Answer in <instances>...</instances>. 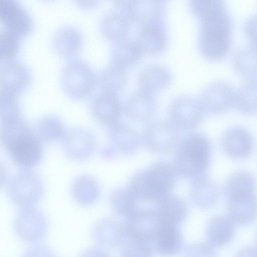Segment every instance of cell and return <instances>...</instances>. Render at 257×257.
<instances>
[{
  "mask_svg": "<svg viewBox=\"0 0 257 257\" xmlns=\"http://www.w3.org/2000/svg\"><path fill=\"white\" fill-rule=\"evenodd\" d=\"M235 90L228 83L218 81L205 87L198 98L204 112L212 115L223 114L234 104Z\"/></svg>",
  "mask_w": 257,
  "mask_h": 257,
  "instance_id": "cell-8",
  "label": "cell"
},
{
  "mask_svg": "<svg viewBox=\"0 0 257 257\" xmlns=\"http://www.w3.org/2000/svg\"><path fill=\"white\" fill-rule=\"evenodd\" d=\"M256 181L253 176L245 170L236 171L231 175L223 186L227 198L239 194L254 193Z\"/></svg>",
  "mask_w": 257,
  "mask_h": 257,
  "instance_id": "cell-35",
  "label": "cell"
},
{
  "mask_svg": "<svg viewBox=\"0 0 257 257\" xmlns=\"http://www.w3.org/2000/svg\"><path fill=\"white\" fill-rule=\"evenodd\" d=\"M244 31L252 45L257 47V15L246 20L244 25Z\"/></svg>",
  "mask_w": 257,
  "mask_h": 257,
  "instance_id": "cell-43",
  "label": "cell"
},
{
  "mask_svg": "<svg viewBox=\"0 0 257 257\" xmlns=\"http://www.w3.org/2000/svg\"><path fill=\"white\" fill-rule=\"evenodd\" d=\"M142 53L135 42L127 39L116 42L111 48L112 63L123 69L131 67L138 63Z\"/></svg>",
  "mask_w": 257,
  "mask_h": 257,
  "instance_id": "cell-31",
  "label": "cell"
},
{
  "mask_svg": "<svg viewBox=\"0 0 257 257\" xmlns=\"http://www.w3.org/2000/svg\"><path fill=\"white\" fill-rule=\"evenodd\" d=\"M227 198L228 216L235 224H249L257 219L255 193L239 194Z\"/></svg>",
  "mask_w": 257,
  "mask_h": 257,
  "instance_id": "cell-19",
  "label": "cell"
},
{
  "mask_svg": "<svg viewBox=\"0 0 257 257\" xmlns=\"http://www.w3.org/2000/svg\"><path fill=\"white\" fill-rule=\"evenodd\" d=\"M0 20L6 29L20 37L28 35L33 28L31 17L15 0H0Z\"/></svg>",
  "mask_w": 257,
  "mask_h": 257,
  "instance_id": "cell-15",
  "label": "cell"
},
{
  "mask_svg": "<svg viewBox=\"0 0 257 257\" xmlns=\"http://www.w3.org/2000/svg\"><path fill=\"white\" fill-rule=\"evenodd\" d=\"M199 50L203 56L212 60L225 57L232 46L231 17L222 1H218L200 16Z\"/></svg>",
  "mask_w": 257,
  "mask_h": 257,
  "instance_id": "cell-2",
  "label": "cell"
},
{
  "mask_svg": "<svg viewBox=\"0 0 257 257\" xmlns=\"http://www.w3.org/2000/svg\"><path fill=\"white\" fill-rule=\"evenodd\" d=\"M97 80L103 92L116 95L125 87L127 77L123 69L111 63L101 71Z\"/></svg>",
  "mask_w": 257,
  "mask_h": 257,
  "instance_id": "cell-32",
  "label": "cell"
},
{
  "mask_svg": "<svg viewBox=\"0 0 257 257\" xmlns=\"http://www.w3.org/2000/svg\"><path fill=\"white\" fill-rule=\"evenodd\" d=\"M171 80L168 69L160 64H151L145 67L139 72L138 84L140 89L152 93L166 87Z\"/></svg>",
  "mask_w": 257,
  "mask_h": 257,
  "instance_id": "cell-26",
  "label": "cell"
},
{
  "mask_svg": "<svg viewBox=\"0 0 257 257\" xmlns=\"http://www.w3.org/2000/svg\"><path fill=\"white\" fill-rule=\"evenodd\" d=\"M124 111V105L117 95L102 92L90 104L91 115L98 122L108 127L118 123Z\"/></svg>",
  "mask_w": 257,
  "mask_h": 257,
  "instance_id": "cell-16",
  "label": "cell"
},
{
  "mask_svg": "<svg viewBox=\"0 0 257 257\" xmlns=\"http://www.w3.org/2000/svg\"><path fill=\"white\" fill-rule=\"evenodd\" d=\"M184 257H217L213 246L209 243L199 242L188 245Z\"/></svg>",
  "mask_w": 257,
  "mask_h": 257,
  "instance_id": "cell-42",
  "label": "cell"
},
{
  "mask_svg": "<svg viewBox=\"0 0 257 257\" xmlns=\"http://www.w3.org/2000/svg\"><path fill=\"white\" fill-rule=\"evenodd\" d=\"M47 229L45 217L34 207L23 208L15 218V232L25 242H34L41 240L46 233Z\"/></svg>",
  "mask_w": 257,
  "mask_h": 257,
  "instance_id": "cell-13",
  "label": "cell"
},
{
  "mask_svg": "<svg viewBox=\"0 0 257 257\" xmlns=\"http://www.w3.org/2000/svg\"><path fill=\"white\" fill-rule=\"evenodd\" d=\"M96 80L92 68L80 59L69 60L61 70L62 87L73 99H81L89 96L94 89Z\"/></svg>",
  "mask_w": 257,
  "mask_h": 257,
  "instance_id": "cell-4",
  "label": "cell"
},
{
  "mask_svg": "<svg viewBox=\"0 0 257 257\" xmlns=\"http://www.w3.org/2000/svg\"><path fill=\"white\" fill-rule=\"evenodd\" d=\"M0 116L1 122L21 118L18 95L1 91Z\"/></svg>",
  "mask_w": 257,
  "mask_h": 257,
  "instance_id": "cell-39",
  "label": "cell"
},
{
  "mask_svg": "<svg viewBox=\"0 0 257 257\" xmlns=\"http://www.w3.org/2000/svg\"><path fill=\"white\" fill-rule=\"evenodd\" d=\"M234 105L242 114H257V78L245 81L235 91Z\"/></svg>",
  "mask_w": 257,
  "mask_h": 257,
  "instance_id": "cell-33",
  "label": "cell"
},
{
  "mask_svg": "<svg viewBox=\"0 0 257 257\" xmlns=\"http://www.w3.org/2000/svg\"><path fill=\"white\" fill-rule=\"evenodd\" d=\"M71 191L74 199L82 205L95 203L100 195L98 182L94 178L87 175L77 176L72 182Z\"/></svg>",
  "mask_w": 257,
  "mask_h": 257,
  "instance_id": "cell-29",
  "label": "cell"
},
{
  "mask_svg": "<svg viewBox=\"0 0 257 257\" xmlns=\"http://www.w3.org/2000/svg\"><path fill=\"white\" fill-rule=\"evenodd\" d=\"M235 231V224L228 215L214 216L207 224L206 232L208 243L214 246L226 245L233 239Z\"/></svg>",
  "mask_w": 257,
  "mask_h": 257,
  "instance_id": "cell-25",
  "label": "cell"
},
{
  "mask_svg": "<svg viewBox=\"0 0 257 257\" xmlns=\"http://www.w3.org/2000/svg\"><path fill=\"white\" fill-rule=\"evenodd\" d=\"M189 195L193 203L201 209L213 206L219 196V190L216 183L205 174L192 180Z\"/></svg>",
  "mask_w": 257,
  "mask_h": 257,
  "instance_id": "cell-22",
  "label": "cell"
},
{
  "mask_svg": "<svg viewBox=\"0 0 257 257\" xmlns=\"http://www.w3.org/2000/svg\"><path fill=\"white\" fill-rule=\"evenodd\" d=\"M168 112L170 120L180 130L197 127L205 113L198 99L187 95L173 99L168 105Z\"/></svg>",
  "mask_w": 257,
  "mask_h": 257,
  "instance_id": "cell-7",
  "label": "cell"
},
{
  "mask_svg": "<svg viewBox=\"0 0 257 257\" xmlns=\"http://www.w3.org/2000/svg\"><path fill=\"white\" fill-rule=\"evenodd\" d=\"M126 218V236L148 242H152L161 225L155 209L137 208Z\"/></svg>",
  "mask_w": 257,
  "mask_h": 257,
  "instance_id": "cell-12",
  "label": "cell"
},
{
  "mask_svg": "<svg viewBox=\"0 0 257 257\" xmlns=\"http://www.w3.org/2000/svg\"><path fill=\"white\" fill-rule=\"evenodd\" d=\"M20 37L5 29L0 33V56L4 60L12 59L19 52Z\"/></svg>",
  "mask_w": 257,
  "mask_h": 257,
  "instance_id": "cell-41",
  "label": "cell"
},
{
  "mask_svg": "<svg viewBox=\"0 0 257 257\" xmlns=\"http://www.w3.org/2000/svg\"><path fill=\"white\" fill-rule=\"evenodd\" d=\"M34 130L39 139L46 143L62 140L66 132L61 120L53 115H45L40 118Z\"/></svg>",
  "mask_w": 257,
  "mask_h": 257,
  "instance_id": "cell-34",
  "label": "cell"
},
{
  "mask_svg": "<svg viewBox=\"0 0 257 257\" xmlns=\"http://www.w3.org/2000/svg\"><path fill=\"white\" fill-rule=\"evenodd\" d=\"M158 103L152 93L140 89L132 93L124 105V111L132 120L142 122L156 113Z\"/></svg>",
  "mask_w": 257,
  "mask_h": 257,
  "instance_id": "cell-20",
  "label": "cell"
},
{
  "mask_svg": "<svg viewBox=\"0 0 257 257\" xmlns=\"http://www.w3.org/2000/svg\"><path fill=\"white\" fill-rule=\"evenodd\" d=\"M137 201L157 202L162 196L148 169L136 173L127 187Z\"/></svg>",
  "mask_w": 257,
  "mask_h": 257,
  "instance_id": "cell-27",
  "label": "cell"
},
{
  "mask_svg": "<svg viewBox=\"0 0 257 257\" xmlns=\"http://www.w3.org/2000/svg\"><path fill=\"white\" fill-rule=\"evenodd\" d=\"M234 70L240 75L247 77L257 75V47L253 45L237 51L232 58Z\"/></svg>",
  "mask_w": 257,
  "mask_h": 257,
  "instance_id": "cell-36",
  "label": "cell"
},
{
  "mask_svg": "<svg viewBox=\"0 0 257 257\" xmlns=\"http://www.w3.org/2000/svg\"><path fill=\"white\" fill-rule=\"evenodd\" d=\"M234 257H257V247L248 246L240 249Z\"/></svg>",
  "mask_w": 257,
  "mask_h": 257,
  "instance_id": "cell-46",
  "label": "cell"
},
{
  "mask_svg": "<svg viewBox=\"0 0 257 257\" xmlns=\"http://www.w3.org/2000/svg\"><path fill=\"white\" fill-rule=\"evenodd\" d=\"M82 35L76 28L71 26H63L54 34L53 47L60 55L71 56L77 53L82 45Z\"/></svg>",
  "mask_w": 257,
  "mask_h": 257,
  "instance_id": "cell-28",
  "label": "cell"
},
{
  "mask_svg": "<svg viewBox=\"0 0 257 257\" xmlns=\"http://www.w3.org/2000/svg\"><path fill=\"white\" fill-rule=\"evenodd\" d=\"M211 146L208 139L192 133L181 140L172 164L177 176L191 180L205 175L209 165Z\"/></svg>",
  "mask_w": 257,
  "mask_h": 257,
  "instance_id": "cell-3",
  "label": "cell"
},
{
  "mask_svg": "<svg viewBox=\"0 0 257 257\" xmlns=\"http://www.w3.org/2000/svg\"><path fill=\"white\" fill-rule=\"evenodd\" d=\"M155 179L162 197L169 194L173 189L177 176L172 164L159 161L148 168Z\"/></svg>",
  "mask_w": 257,
  "mask_h": 257,
  "instance_id": "cell-37",
  "label": "cell"
},
{
  "mask_svg": "<svg viewBox=\"0 0 257 257\" xmlns=\"http://www.w3.org/2000/svg\"><path fill=\"white\" fill-rule=\"evenodd\" d=\"M22 257H56L47 247L37 245L28 249Z\"/></svg>",
  "mask_w": 257,
  "mask_h": 257,
  "instance_id": "cell-44",
  "label": "cell"
},
{
  "mask_svg": "<svg viewBox=\"0 0 257 257\" xmlns=\"http://www.w3.org/2000/svg\"><path fill=\"white\" fill-rule=\"evenodd\" d=\"M62 141L65 155L77 162L89 159L96 148L94 135L89 130L81 127L73 128L66 131Z\"/></svg>",
  "mask_w": 257,
  "mask_h": 257,
  "instance_id": "cell-11",
  "label": "cell"
},
{
  "mask_svg": "<svg viewBox=\"0 0 257 257\" xmlns=\"http://www.w3.org/2000/svg\"><path fill=\"white\" fill-rule=\"evenodd\" d=\"M93 239L99 244L105 247L121 245L126 237L125 227L113 219L101 220L92 230Z\"/></svg>",
  "mask_w": 257,
  "mask_h": 257,
  "instance_id": "cell-24",
  "label": "cell"
},
{
  "mask_svg": "<svg viewBox=\"0 0 257 257\" xmlns=\"http://www.w3.org/2000/svg\"><path fill=\"white\" fill-rule=\"evenodd\" d=\"M1 140L13 162L23 169L34 168L43 158L42 142L21 118L1 122Z\"/></svg>",
  "mask_w": 257,
  "mask_h": 257,
  "instance_id": "cell-1",
  "label": "cell"
},
{
  "mask_svg": "<svg viewBox=\"0 0 257 257\" xmlns=\"http://www.w3.org/2000/svg\"><path fill=\"white\" fill-rule=\"evenodd\" d=\"M161 224L177 226L186 218L188 207L184 199L169 194L156 202L155 208Z\"/></svg>",
  "mask_w": 257,
  "mask_h": 257,
  "instance_id": "cell-21",
  "label": "cell"
},
{
  "mask_svg": "<svg viewBox=\"0 0 257 257\" xmlns=\"http://www.w3.org/2000/svg\"><path fill=\"white\" fill-rule=\"evenodd\" d=\"M119 11L128 19L142 25L162 21L165 14V2L162 1H114Z\"/></svg>",
  "mask_w": 257,
  "mask_h": 257,
  "instance_id": "cell-10",
  "label": "cell"
},
{
  "mask_svg": "<svg viewBox=\"0 0 257 257\" xmlns=\"http://www.w3.org/2000/svg\"><path fill=\"white\" fill-rule=\"evenodd\" d=\"M129 22V19L119 11L109 12L102 19V33L106 38L115 42L126 39L130 31Z\"/></svg>",
  "mask_w": 257,
  "mask_h": 257,
  "instance_id": "cell-30",
  "label": "cell"
},
{
  "mask_svg": "<svg viewBox=\"0 0 257 257\" xmlns=\"http://www.w3.org/2000/svg\"><path fill=\"white\" fill-rule=\"evenodd\" d=\"M152 242L159 254L172 256L182 250L183 237L177 226L161 224Z\"/></svg>",
  "mask_w": 257,
  "mask_h": 257,
  "instance_id": "cell-23",
  "label": "cell"
},
{
  "mask_svg": "<svg viewBox=\"0 0 257 257\" xmlns=\"http://www.w3.org/2000/svg\"><path fill=\"white\" fill-rule=\"evenodd\" d=\"M255 243H256V247H257V232L255 235Z\"/></svg>",
  "mask_w": 257,
  "mask_h": 257,
  "instance_id": "cell-47",
  "label": "cell"
},
{
  "mask_svg": "<svg viewBox=\"0 0 257 257\" xmlns=\"http://www.w3.org/2000/svg\"><path fill=\"white\" fill-rule=\"evenodd\" d=\"M128 238L121 245L120 257H153L150 242Z\"/></svg>",
  "mask_w": 257,
  "mask_h": 257,
  "instance_id": "cell-40",
  "label": "cell"
},
{
  "mask_svg": "<svg viewBox=\"0 0 257 257\" xmlns=\"http://www.w3.org/2000/svg\"><path fill=\"white\" fill-rule=\"evenodd\" d=\"M135 42L143 53L152 55L163 52L168 43L166 28L163 21L142 25Z\"/></svg>",
  "mask_w": 257,
  "mask_h": 257,
  "instance_id": "cell-17",
  "label": "cell"
},
{
  "mask_svg": "<svg viewBox=\"0 0 257 257\" xmlns=\"http://www.w3.org/2000/svg\"><path fill=\"white\" fill-rule=\"evenodd\" d=\"M109 202L115 212L126 218L137 208V200L127 187L114 189L110 194Z\"/></svg>",
  "mask_w": 257,
  "mask_h": 257,
  "instance_id": "cell-38",
  "label": "cell"
},
{
  "mask_svg": "<svg viewBox=\"0 0 257 257\" xmlns=\"http://www.w3.org/2000/svg\"><path fill=\"white\" fill-rule=\"evenodd\" d=\"M79 257H110L103 250L93 247L84 251Z\"/></svg>",
  "mask_w": 257,
  "mask_h": 257,
  "instance_id": "cell-45",
  "label": "cell"
},
{
  "mask_svg": "<svg viewBox=\"0 0 257 257\" xmlns=\"http://www.w3.org/2000/svg\"><path fill=\"white\" fill-rule=\"evenodd\" d=\"M7 192L13 203L24 208L33 207L44 193L42 180L35 173L24 170L17 173L9 180Z\"/></svg>",
  "mask_w": 257,
  "mask_h": 257,
  "instance_id": "cell-5",
  "label": "cell"
},
{
  "mask_svg": "<svg viewBox=\"0 0 257 257\" xmlns=\"http://www.w3.org/2000/svg\"><path fill=\"white\" fill-rule=\"evenodd\" d=\"M180 130L170 120L154 121L142 135L143 143L152 153H169L177 147L181 141Z\"/></svg>",
  "mask_w": 257,
  "mask_h": 257,
  "instance_id": "cell-6",
  "label": "cell"
},
{
  "mask_svg": "<svg viewBox=\"0 0 257 257\" xmlns=\"http://www.w3.org/2000/svg\"><path fill=\"white\" fill-rule=\"evenodd\" d=\"M254 143L249 133L241 127H233L227 130L221 139L224 153L235 159L247 157L252 152Z\"/></svg>",
  "mask_w": 257,
  "mask_h": 257,
  "instance_id": "cell-18",
  "label": "cell"
},
{
  "mask_svg": "<svg viewBox=\"0 0 257 257\" xmlns=\"http://www.w3.org/2000/svg\"><path fill=\"white\" fill-rule=\"evenodd\" d=\"M31 73L26 65L13 59L4 60L0 68L1 92L18 95L27 88L31 81Z\"/></svg>",
  "mask_w": 257,
  "mask_h": 257,
  "instance_id": "cell-14",
  "label": "cell"
},
{
  "mask_svg": "<svg viewBox=\"0 0 257 257\" xmlns=\"http://www.w3.org/2000/svg\"><path fill=\"white\" fill-rule=\"evenodd\" d=\"M107 138L109 147L103 150L104 158H111L117 153L133 154L143 143L142 135L120 122L109 127Z\"/></svg>",
  "mask_w": 257,
  "mask_h": 257,
  "instance_id": "cell-9",
  "label": "cell"
}]
</instances>
